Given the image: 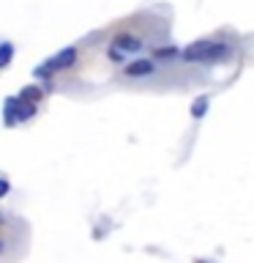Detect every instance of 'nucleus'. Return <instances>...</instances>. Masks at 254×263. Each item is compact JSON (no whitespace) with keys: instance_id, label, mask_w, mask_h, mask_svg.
Here are the masks:
<instances>
[{"instance_id":"1","label":"nucleus","mask_w":254,"mask_h":263,"mask_svg":"<svg viewBox=\"0 0 254 263\" xmlns=\"http://www.w3.org/2000/svg\"><path fill=\"white\" fill-rule=\"evenodd\" d=\"M229 52L227 44H221V41H194V44H188L183 49V61H221Z\"/></svg>"},{"instance_id":"2","label":"nucleus","mask_w":254,"mask_h":263,"mask_svg":"<svg viewBox=\"0 0 254 263\" xmlns=\"http://www.w3.org/2000/svg\"><path fill=\"white\" fill-rule=\"evenodd\" d=\"M74 61H77V49H74V47H66V49H60V52H57L49 63H52L55 71H60V69H71Z\"/></svg>"},{"instance_id":"10","label":"nucleus","mask_w":254,"mask_h":263,"mask_svg":"<svg viewBox=\"0 0 254 263\" xmlns=\"http://www.w3.org/2000/svg\"><path fill=\"white\" fill-rule=\"evenodd\" d=\"M6 195H8V181L0 178V197H6Z\"/></svg>"},{"instance_id":"6","label":"nucleus","mask_w":254,"mask_h":263,"mask_svg":"<svg viewBox=\"0 0 254 263\" xmlns=\"http://www.w3.org/2000/svg\"><path fill=\"white\" fill-rule=\"evenodd\" d=\"M16 102H19V99H14V96H8L6 99V112H3V121H6V126H14L16 121Z\"/></svg>"},{"instance_id":"11","label":"nucleus","mask_w":254,"mask_h":263,"mask_svg":"<svg viewBox=\"0 0 254 263\" xmlns=\"http://www.w3.org/2000/svg\"><path fill=\"white\" fill-rule=\"evenodd\" d=\"M0 250H3V241H0Z\"/></svg>"},{"instance_id":"4","label":"nucleus","mask_w":254,"mask_h":263,"mask_svg":"<svg viewBox=\"0 0 254 263\" xmlns=\"http://www.w3.org/2000/svg\"><path fill=\"white\" fill-rule=\"evenodd\" d=\"M153 69H156V66L151 61H131L126 66V74H129V77H145V74H153Z\"/></svg>"},{"instance_id":"8","label":"nucleus","mask_w":254,"mask_h":263,"mask_svg":"<svg viewBox=\"0 0 254 263\" xmlns=\"http://www.w3.org/2000/svg\"><path fill=\"white\" fill-rule=\"evenodd\" d=\"M205 112H208V99L202 96V99H197V102L192 104V115H194V118H202Z\"/></svg>"},{"instance_id":"5","label":"nucleus","mask_w":254,"mask_h":263,"mask_svg":"<svg viewBox=\"0 0 254 263\" xmlns=\"http://www.w3.org/2000/svg\"><path fill=\"white\" fill-rule=\"evenodd\" d=\"M36 102H28V99H22L19 96V102H16V118L19 121H28V118H33V115H36Z\"/></svg>"},{"instance_id":"3","label":"nucleus","mask_w":254,"mask_h":263,"mask_svg":"<svg viewBox=\"0 0 254 263\" xmlns=\"http://www.w3.org/2000/svg\"><path fill=\"white\" fill-rule=\"evenodd\" d=\"M112 44H115V49H118V52H139L142 41L134 39V36H118V39L112 41Z\"/></svg>"},{"instance_id":"7","label":"nucleus","mask_w":254,"mask_h":263,"mask_svg":"<svg viewBox=\"0 0 254 263\" xmlns=\"http://www.w3.org/2000/svg\"><path fill=\"white\" fill-rule=\"evenodd\" d=\"M11 58H14V44L3 41V44H0V69H6V66L11 63Z\"/></svg>"},{"instance_id":"9","label":"nucleus","mask_w":254,"mask_h":263,"mask_svg":"<svg viewBox=\"0 0 254 263\" xmlns=\"http://www.w3.org/2000/svg\"><path fill=\"white\" fill-rule=\"evenodd\" d=\"M22 99H28V102H38V99H41V90H36V88H28V90L22 93Z\"/></svg>"}]
</instances>
